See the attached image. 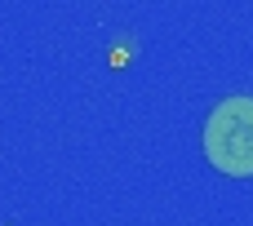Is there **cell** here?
<instances>
[{
    "mask_svg": "<svg viewBox=\"0 0 253 226\" xmlns=\"http://www.w3.org/2000/svg\"><path fill=\"white\" fill-rule=\"evenodd\" d=\"M205 155L218 173L253 178V98H227L205 120Z\"/></svg>",
    "mask_w": 253,
    "mask_h": 226,
    "instance_id": "cell-1",
    "label": "cell"
}]
</instances>
